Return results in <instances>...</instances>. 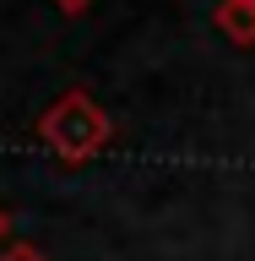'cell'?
Here are the masks:
<instances>
[{"label":"cell","instance_id":"6da1fadb","mask_svg":"<svg viewBox=\"0 0 255 261\" xmlns=\"http://www.w3.org/2000/svg\"><path fill=\"white\" fill-rule=\"evenodd\" d=\"M33 130H38V142L60 163H71V169H76V163H93L98 152L114 142V120L103 114V103H98L87 87H65V93L33 120Z\"/></svg>","mask_w":255,"mask_h":261},{"label":"cell","instance_id":"7a4b0ae2","mask_svg":"<svg viewBox=\"0 0 255 261\" xmlns=\"http://www.w3.org/2000/svg\"><path fill=\"white\" fill-rule=\"evenodd\" d=\"M212 28L234 49H255V6L250 0H217L212 6Z\"/></svg>","mask_w":255,"mask_h":261},{"label":"cell","instance_id":"3957f363","mask_svg":"<svg viewBox=\"0 0 255 261\" xmlns=\"http://www.w3.org/2000/svg\"><path fill=\"white\" fill-rule=\"evenodd\" d=\"M0 261H49V256L27 240H11V245H0Z\"/></svg>","mask_w":255,"mask_h":261},{"label":"cell","instance_id":"277c9868","mask_svg":"<svg viewBox=\"0 0 255 261\" xmlns=\"http://www.w3.org/2000/svg\"><path fill=\"white\" fill-rule=\"evenodd\" d=\"M49 6H54L60 16H81V11H93L98 0H49Z\"/></svg>","mask_w":255,"mask_h":261},{"label":"cell","instance_id":"5b68a950","mask_svg":"<svg viewBox=\"0 0 255 261\" xmlns=\"http://www.w3.org/2000/svg\"><path fill=\"white\" fill-rule=\"evenodd\" d=\"M6 240H11V212L0 207V245H6Z\"/></svg>","mask_w":255,"mask_h":261},{"label":"cell","instance_id":"8992f818","mask_svg":"<svg viewBox=\"0 0 255 261\" xmlns=\"http://www.w3.org/2000/svg\"><path fill=\"white\" fill-rule=\"evenodd\" d=\"M250 6H255V0H250Z\"/></svg>","mask_w":255,"mask_h":261}]
</instances>
